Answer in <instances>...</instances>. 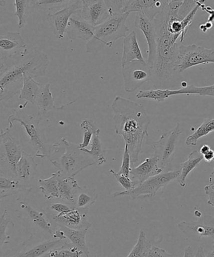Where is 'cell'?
<instances>
[{"mask_svg":"<svg viewBox=\"0 0 214 257\" xmlns=\"http://www.w3.org/2000/svg\"><path fill=\"white\" fill-rule=\"evenodd\" d=\"M167 19L168 9L166 5L153 20L157 43V56L151 69L154 89H170L178 84L181 85L183 82L181 74L175 70L180 45L178 40H180L181 35L168 31Z\"/></svg>","mask_w":214,"mask_h":257,"instance_id":"obj_1","label":"cell"},{"mask_svg":"<svg viewBox=\"0 0 214 257\" xmlns=\"http://www.w3.org/2000/svg\"><path fill=\"white\" fill-rule=\"evenodd\" d=\"M112 109L115 133L124 140L133 165L138 162L143 141L148 135L150 117L142 104L120 96L113 100Z\"/></svg>","mask_w":214,"mask_h":257,"instance_id":"obj_2","label":"cell"},{"mask_svg":"<svg viewBox=\"0 0 214 257\" xmlns=\"http://www.w3.org/2000/svg\"><path fill=\"white\" fill-rule=\"evenodd\" d=\"M0 69V103L20 94L25 74L33 78L44 77L50 64L47 55L34 48L3 60Z\"/></svg>","mask_w":214,"mask_h":257,"instance_id":"obj_3","label":"cell"},{"mask_svg":"<svg viewBox=\"0 0 214 257\" xmlns=\"http://www.w3.org/2000/svg\"><path fill=\"white\" fill-rule=\"evenodd\" d=\"M48 159L65 177L74 178L82 171L96 165L91 156L80 150L79 145L64 138L51 146Z\"/></svg>","mask_w":214,"mask_h":257,"instance_id":"obj_4","label":"cell"},{"mask_svg":"<svg viewBox=\"0 0 214 257\" xmlns=\"http://www.w3.org/2000/svg\"><path fill=\"white\" fill-rule=\"evenodd\" d=\"M129 15L125 13L115 15L95 27L94 37L86 45L87 53L96 54L105 47L112 48L117 40L127 37L130 30L126 25V20Z\"/></svg>","mask_w":214,"mask_h":257,"instance_id":"obj_5","label":"cell"},{"mask_svg":"<svg viewBox=\"0 0 214 257\" xmlns=\"http://www.w3.org/2000/svg\"><path fill=\"white\" fill-rule=\"evenodd\" d=\"M9 130L14 127L15 122H19L25 128L29 136L30 145L36 151L35 156L40 158H49L51 147L48 145L46 138L40 130L41 120L27 114L21 110H15L14 114L10 115L9 119Z\"/></svg>","mask_w":214,"mask_h":257,"instance_id":"obj_6","label":"cell"},{"mask_svg":"<svg viewBox=\"0 0 214 257\" xmlns=\"http://www.w3.org/2000/svg\"><path fill=\"white\" fill-rule=\"evenodd\" d=\"M182 131L181 124L177 123L172 130L163 133L157 141L153 140L149 135L146 136V143L153 150V155L158 158V167L162 170L172 163Z\"/></svg>","mask_w":214,"mask_h":257,"instance_id":"obj_7","label":"cell"},{"mask_svg":"<svg viewBox=\"0 0 214 257\" xmlns=\"http://www.w3.org/2000/svg\"><path fill=\"white\" fill-rule=\"evenodd\" d=\"M21 143L15 138L10 130L0 133V175L17 178L16 168L22 155Z\"/></svg>","mask_w":214,"mask_h":257,"instance_id":"obj_8","label":"cell"},{"mask_svg":"<svg viewBox=\"0 0 214 257\" xmlns=\"http://www.w3.org/2000/svg\"><path fill=\"white\" fill-rule=\"evenodd\" d=\"M179 170L168 171L162 173L148 178L140 185L136 186L133 190L124 191H118L114 193V197L119 196H130L133 200L136 199H145L155 197L156 194L161 188L165 187L171 181L177 179L180 175Z\"/></svg>","mask_w":214,"mask_h":257,"instance_id":"obj_9","label":"cell"},{"mask_svg":"<svg viewBox=\"0 0 214 257\" xmlns=\"http://www.w3.org/2000/svg\"><path fill=\"white\" fill-rule=\"evenodd\" d=\"M207 64H214V49L195 44L180 45L175 65L178 73L181 74L189 68Z\"/></svg>","mask_w":214,"mask_h":257,"instance_id":"obj_10","label":"cell"},{"mask_svg":"<svg viewBox=\"0 0 214 257\" xmlns=\"http://www.w3.org/2000/svg\"><path fill=\"white\" fill-rule=\"evenodd\" d=\"M124 89L133 92L143 84L152 81L151 69L146 62L133 61L122 65Z\"/></svg>","mask_w":214,"mask_h":257,"instance_id":"obj_11","label":"cell"},{"mask_svg":"<svg viewBox=\"0 0 214 257\" xmlns=\"http://www.w3.org/2000/svg\"><path fill=\"white\" fill-rule=\"evenodd\" d=\"M34 235L31 234L30 238L23 243L18 250L5 257H44L50 251L60 247L67 241L51 238L40 242H34Z\"/></svg>","mask_w":214,"mask_h":257,"instance_id":"obj_12","label":"cell"},{"mask_svg":"<svg viewBox=\"0 0 214 257\" xmlns=\"http://www.w3.org/2000/svg\"><path fill=\"white\" fill-rule=\"evenodd\" d=\"M177 227L188 238L199 241L203 238H210L214 240L213 218L205 216L197 221H182L177 224Z\"/></svg>","mask_w":214,"mask_h":257,"instance_id":"obj_13","label":"cell"},{"mask_svg":"<svg viewBox=\"0 0 214 257\" xmlns=\"http://www.w3.org/2000/svg\"><path fill=\"white\" fill-rule=\"evenodd\" d=\"M82 7V1H74L72 4L58 11L48 12V23L53 34L57 39L64 38L70 17L81 10Z\"/></svg>","mask_w":214,"mask_h":257,"instance_id":"obj_14","label":"cell"},{"mask_svg":"<svg viewBox=\"0 0 214 257\" xmlns=\"http://www.w3.org/2000/svg\"><path fill=\"white\" fill-rule=\"evenodd\" d=\"M19 207L17 211H19V215L29 225L35 226L52 238L55 226L47 217L46 213L35 210L25 199L20 201Z\"/></svg>","mask_w":214,"mask_h":257,"instance_id":"obj_15","label":"cell"},{"mask_svg":"<svg viewBox=\"0 0 214 257\" xmlns=\"http://www.w3.org/2000/svg\"><path fill=\"white\" fill-rule=\"evenodd\" d=\"M80 13L82 19L94 27L104 24L111 17L104 0H83Z\"/></svg>","mask_w":214,"mask_h":257,"instance_id":"obj_16","label":"cell"},{"mask_svg":"<svg viewBox=\"0 0 214 257\" xmlns=\"http://www.w3.org/2000/svg\"><path fill=\"white\" fill-rule=\"evenodd\" d=\"M135 26L145 35L148 47L147 64L152 69L155 62L157 50V35L153 20H150L144 14L137 13Z\"/></svg>","mask_w":214,"mask_h":257,"instance_id":"obj_17","label":"cell"},{"mask_svg":"<svg viewBox=\"0 0 214 257\" xmlns=\"http://www.w3.org/2000/svg\"><path fill=\"white\" fill-rule=\"evenodd\" d=\"M182 94L199 95L202 96L214 97V84L206 87H196L194 85H187L179 89H152L148 92L150 99L155 100L158 102H163L168 97L173 95Z\"/></svg>","mask_w":214,"mask_h":257,"instance_id":"obj_18","label":"cell"},{"mask_svg":"<svg viewBox=\"0 0 214 257\" xmlns=\"http://www.w3.org/2000/svg\"><path fill=\"white\" fill-rule=\"evenodd\" d=\"M46 215L54 226H64L75 230H81L89 229L92 225L87 220L86 214L80 212L75 208L63 215H55L50 211L46 213Z\"/></svg>","mask_w":214,"mask_h":257,"instance_id":"obj_19","label":"cell"},{"mask_svg":"<svg viewBox=\"0 0 214 257\" xmlns=\"http://www.w3.org/2000/svg\"><path fill=\"white\" fill-rule=\"evenodd\" d=\"M27 50V45L20 32H7L0 35V59L2 60Z\"/></svg>","mask_w":214,"mask_h":257,"instance_id":"obj_20","label":"cell"},{"mask_svg":"<svg viewBox=\"0 0 214 257\" xmlns=\"http://www.w3.org/2000/svg\"><path fill=\"white\" fill-rule=\"evenodd\" d=\"M168 1L160 0H138V1H125L123 13H141L151 20H154L160 14Z\"/></svg>","mask_w":214,"mask_h":257,"instance_id":"obj_21","label":"cell"},{"mask_svg":"<svg viewBox=\"0 0 214 257\" xmlns=\"http://www.w3.org/2000/svg\"><path fill=\"white\" fill-rule=\"evenodd\" d=\"M95 28L82 19L79 10L70 17L65 33L70 40L89 42L94 37Z\"/></svg>","mask_w":214,"mask_h":257,"instance_id":"obj_22","label":"cell"},{"mask_svg":"<svg viewBox=\"0 0 214 257\" xmlns=\"http://www.w3.org/2000/svg\"><path fill=\"white\" fill-rule=\"evenodd\" d=\"M158 161L157 156L152 155L150 157L146 158L137 167L131 168L130 176H132V180L135 187L148 178L162 173V169L158 167Z\"/></svg>","mask_w":214,"mask_h":257,"instance_id":"obj_23","label":"cell"},{"mask_svg":"<svg viewBox=\"0 0 214 257\" xmlns=\"http://www.w3.org/2000/svg\"><path fill=\"white\" fill-rule=\"evenodd\" d=\"M54 102L55 98L50 91V84H46L42 85L38 92L35 102V105H36L38 109L37 119L42 120L44 119L45 115L49 111L53 110H62L64 109L67 105L68 106L75 102V101H73L69 103L67 105L57 107L55 106Z\"/></svg>","mask_w":214,"mask_h":257,"instance_id":"obj_24","label":"cell"},{"mask_svg":"<svg viewBox=\"0 0 214 257\" xmlns=\"http://www.w3.org/2000/svg\"><path fill=\"white\" fill-rule=\"evenodd\" d=\"M38 164L29 153L23 151L16 168L17 179L27 186H32L37 173Z\"/></svg>","mask_w":214,"mask_h":257,"instance_id":"obj_25","label":"cell"},{"mask_svg":"<svg viewBox=\"0 0 214 257\" xmlns=\"http://www.w3.org/2000/svg\"><path fill=\"white\" fill-rule=\"evenodd\" d=\"M133 61L146 62L134 31L130 33L123 40L122 65Z\"/></svg>","mask_w":214,"mask_h":257,"instance_id":"obj_26","label":"cell"},{"mask_svg":"<svg viewBox=\"0 0 214 257\" xmlns=\"http://www.w3.org/2000/svg\"><path fill=\"white\" fill-rule=\"evenodd\" d=\"M98 193L95 189L80 186L75 193L72 206L80 212L86 214L90 208L96 202Z\"/></svg>","mask_w":214,"mask_h":257,"instance_id":"obj_27","label":"cell"},{"mask_svg":"<svg viewBox=\"0 0 214 257\" xmlns=\"http://www.w3.org/2000/svg\"><path fill=\"white\" fill-rule=\"evenodd\" d=\"M32 190V186L25 185L17 178L0 175V196L2 199L20 193L28 195Z\"/></svg>","mask_w":214,"mask_h":257,"instance_id":"obj_28","label":"cell"},{"mask_svg":"<svg viewBox=\"0 0 214 257\" xmlns=\"http://www.w3.org/2000/svg\"><path fill=\"white\" fill-rule=\"evenodd\" d=\"M59 198L67 201L72 205L75 192L80 187L74 178L65 177L59 171H57Z\"/></svg>","mask_w":214,"mask_h":257,"instance_id":"obj_29","label":"cell"},{"mask_svg":"<svg viewBox=\"0 0 214 257\" xmlns=\"http://www.w3.org/2000/svg\"><path fill=\"white\" fill-rule=\"evenodd\" d=\"M59 226L65 233L67 238L71 241L73 245L76 246L80 250H81L87 257H90V252L88 247L86 241V234L89 229H81V230H75L66 227V226L55 225Z\"/></svg>","mask_w":214,"mask_h":257,"instance_id":"obj_30","label":"cell"},{"mask_svg":"<svg viewBox=\"0 0 214 257\" xmlns=\"http://www.w3.org/2000/svg\"><path fill=\"white\" fill-rule=\"evenodd\" d=\"M203 160V156L199 151L195 150L188 155L187 161L180 164V173L177 178V181L181 187H185L187 176Z\"/></svg>","mask_w":214,"mask_h":257,"instance_id":"obj_31","label":"cell"},{"mask_svg":"<svg viewBox=\"0 0 214 257\" xmlns=\"http://www.w3.org/2000/svg\"><path fill=\"white\" fill-rule=\"evenodd\" d=\"M42 84L35 81L34 78L27 74L24 75V84L20 92L19 99L26 100L27 103L35 105L38 92Z\"/></svg>","mask_w":214,"mask_h":257,"instance_id":"obj_32","label":"cell"},{"mask_svg":"<svg viewBox=\"0 0 214 257\" xmlns=\"http://www.w3.org/2000/svg\"><path fill=\"white\" fill-rule=\"evenodd\" d=\"M100 131H98L93 136L91 150H87L85 148L80 149L82 151L91 156L98 166H102L107 162V159L105 157L107 151L103 150L102 144L100 138Z\"/></svg>","mask_w":214,"mask_h":257,"instance_id":"obj_33","label":"cell"},{"mask_svg":"<svg viewBox=\"0 0 214 257\" xmlns=\"http://www.w3.org/2000/svg\"><path fill=\"white\" fill-rule=\"evenodd\" d=\"M39 183L40 190L47 200L59 198L57 173H53L50 178L45 180L39 179Z\"/></svg>","mask_w":214,"mask_h":257,"instance_id":"obj_34","label":"cell"},{"mask_svg":"<svg viewBox=\"0 0 214 257\" xmlns=\"http://www.w3.org/2000/svg\"><path fill=\"white\" fill-rule=\"evenodd\" d=\"M214 131V119H205L202 124L197 128L194 133L188 136L186 139L185 144L187 146H195L197 145L198 140L204 137L208 134Z\"/></svg>","mask_w":214,"mask_h":257,"instance_id":"obj_35","label":"cell"},{"mask_svg":"<svg viewBox=\"0 0 214 257\" xmlns=\"http://www.w3.org/2000/svg\"><path fill=\"white\" fill-rule=\"evenodd\" d=\"M14 5L16 9L15 15L19 19L18 26L21 29L26 25L30 11L33 9L32 0H15Z\"/></svg>","mask_w":214,"mask_h":257,"instance_id":"obj_36","label":"cell"},{"mask_svg":"<svg viewBox=\"0 0 214 257\" xmlns=\"http://www.w3.org/2000/svg\"><path fill=\"white\" fill-rule=\"evenodd\" d=\"M74 1L67 0H32L33 9L45 10L49 12H56L64 9Z\"/></svg>","mask_w":214,"mask_h":257,"instance_id":"obj_37","label":"cell"},{"mask_svg":"<svg viewBox=\"0 0 214 257\" xmlns=\"http://www.w3.org/2000/svg\"><path fill=\"white\" fill-rule=\"evenodd\" d=\"M152 246L145 231L141 230L137 243L127 257H147L148 251Z\"/></svg>","mask_w":214,"mask_h":257,"instance_id":"obj_38","label":"cell"},{"mask_svg":"<svg viewBox=\"0 0 214 257\" xmlns=\"http://www.w3.org/2000/svg\"><path fill=\"white\" fill-rule=\"evenodd\" d=\"M80 128L84 130V138L82 143L79 144L80 149H85L90 145L95 133L100 131L96 123L91 119H84L80 123Z\"/></svg>","mask_w":214,"mask_h":257,"instance_id":"obj_39","label":"cell"},{"mask_svg":"<svg viewBox=\"0 0 214 257\" xmlns=\"http://www.w3.org/2000/svg\"><path fill=\"white\" fill-rule=\"evenodd\" d=\"M83 254L76 246L66 241L60 247L50 251L45 257H82Z\"/></svg>","mask_w":214,"mask_h":257,"instance_id":"obj_40","label":"cell"},{"mask_svg":"<svg viewBox=\"0 0 214 257\" xmlns=\"http://www.w3.org/2000/svg\"><path fill=\"white\" fill-rule=\"evenodd\" d=\"M9 225L14 226L10 217L8 210H5L1 216H0V250L5 244L10 243V236L7 233V228Z\"/></svg>","mask_w":214,"mask_h":257,"instance_id":"obj_41","label":"cell"},{"mask_svg":"<svg viewBox=\"0 0 214 257\" xmlns=\"http://www.w3.org/2000/svg\"><path fill=\"white\" fill-rule=\"evenodd\" d=\"M131 159L129 152H128L127 146L125 145L124 152H123L122 163L119 171L117 172L119 175H123L130 178L131 170Z\"/></svg>","mask_w":214,"mask_h":257,"instance_id":"obj_42","label":"cell"},{"mask_svg":"<svg viewBox=\"0 0 214 257\" xmlns=\"http://www.w3.org/2000/svg\"><path fill=\"white\" fill-rule=\"evenodd\" d=\"M110 173L116 178V180L120 183V185L124 188L125 191H129L133 190L135 188V186L132 180L130 178L127 177L123 175H119L117 172H115L114 170H110Z\"/></svg>","mask_w":214,"mask_h":257,"instance_id":"obj_43","label":"cell"},{"mask_svg":"<svg viewBox=\"0 0 214 257\" xmlns=\"http://www.w3.org/2000/svg\"><path fill=\"white\" fill-rule=\"evenodd\" d=\"M73 209H74L73 206H70L62 203H54L50 206V212L55 215H63V214L70 212Z\"/></svg>","mask_w":214,"mask_h":257,"instance_id":"obj_44","label":"cell"},{"mask_svg":"<svg viewBox=\"0 0 214 257\" xmlns=\"http://www.w3.org/2000/svg\"><path fill=\"white\" fill-rule=\"evenodd\" d=\"M147 257H174L172 254L168 253L165 249L152 246L148 251Z\"/></svg>","mask_w":214,"mask_h":257,"instance_id":"obj_45","label":"cell"},{"mask_svg":"<svg viewBox=\"0 0 214 257\" xmlns=\"http://www.w3.org/2000/svg\"><path fill=\"white\" fill-rule=\"evenodd\" d=\"M204 190L206 195L208 197L207 203L214 208V190L210 185L206 186Z\"/></svg>","mask_w":214,"mask_h":257,"instance_id":"obj_46","label":"cell"},{"mask_svg":"<svg viewBox=\"0 0 214 257\" xmlns=\"http://www.w3.org/2000/svg\"><path fill=\"white\" fill-rule=\"evenodd\" d=\"M203 160H204L206 162H212V161L214 160V151L210 149V151H208L207 153L205 154L204 155H203Z\"/></svg>","mask_w":214,"mask_h":257,"instance_id":"obj_47","label":"cell"},{"mask_svg":"<svg viewBox=\"0 0 214 257\" xmlns=\"http://www.w3.org/2000/svg\"><path fill=\"white\" fill-rule=\"evenodd\" d=\"M194 255H193V250L192 246H187V247L185 248L184 251V255L183 257H194Z\"/></svg>","mask_w":214,"mask_h":257,"instance_id":"obj_48","label":"cell"},{"mask_svg":"<svg viewBox=\"0 0 214 257\" xmlns=\"http://www.w3.org/2000/svg\"><path fill=\"white\" fill-rule=\"evenodd\" d=\"M194 257H206L204 248L202 246H200L198 248L197 253H196Z\"/></svg>","mask_w":214,"mask_h":257,"instance_id":"obj_49","label":"cell"},{"mask_svg":"<svg viewBox=\"0 0 214 257\" xmlns=\"http://www.w3.org/2000/svg\"><path fill=\"white\" fill-rule=\"evenodd\" d=\"M210 150V146L207 145H203L202 147L200 148L199 152L200 153L201 155L203 156L205 154L207 153L208 151Z\"/></svg>","mask_w":214,"mask_h":257,"instance_id":"obj_50","label":"cell"},{"mask_svg":"<svg viewBox=\"0 0 214 257\" xmlns=\"http://www.w3.org/2000/svg\"><path fill=\"white\" fill-rule=\"evenodd\" d=\"M209 184L210 186H212L214 185V168L212 172L210 174L209 177Z\"/></svg>","mask_w":214,"mask_h":257,"instance_id":"obj_51","label":"cell"},{"mask_svg":"<svg viewBox=\"0 0 214 257\" xmlns=\"http://www.w3.org/2000/svg\"><path fill=\"white\" fill-rule=\"evenodd\" d=\"M206 257H214V250L209 251L205 255Z\"/></svg>","mask_w":214,"mask_h":257,"instance_id":"obj_52","label":"cell"},{"mask_svg":"<svg viewBox=\"0 0 214 257\" xmlns=\"http://www.w3.org/2000/svg\"><path fill=\"white\" fill-rule=\"evenodd\" d=\"M2 66H3L2 60L1 59H0V69H1V68L2 67Z\"/></svg>","mask_w":214,"mask_h":257,"instance_id":"obj_53","label":"cell"},{"mask_svg":"<svg viewBox=\"0 0 214 257\" xmlns=\"http://www.w3.org/2000/svg\"><path fill=\"white\" fill-rule=\"evenodd\" d=\"M212 248L213 250H214V240L212 241Z\"/></svg>","mask_w":214,"mask_h":257,"instance_id":"obj_54","label":"cell"},{"mask_svg":"<svg viewBox=\"0 0 214 257\" xmlns=\"http://www.w3.org/2000/svg\"><path fill=\"white\" fill-rule=\"evenodd\" d=\"M2 200H3L2 198L1 197V196H0V203H1Z\"/></svg>","mask_w":214,"mask_h":257,"instance_id":"obj_55","label":"cell"},{"mask_svg":"<svg viewBox=\"0 0 214 257\" xmlns=\"http://www.w3.org/2000/svg\"><path fill=\"white\" fill-rule=\"evenodd\" d=\"M211 186V188H212L213 189V190H214V185L212 186Z\"/></svg>","mask_w":214,"mask_h":257,"instance_id":"obj_56","label":"cell"},{"mask_svg":"<svg viewBox=\"0 0 214 257\" xmlns=\"http://www.w3.org/2000/svg\"><path fill=\"white\" fill-rule=\"evenodd\" d=\"M213 29H214V22L213 23Z\"/></svg>","mask_w":214,"mask_h":257,"instance_id":"obj_57","label":"cell"},{"mask_svg":"<svg viewBox=\"0 0 214 257\" xmlns=\"http://www.w3.org/2000/svg\"><path fill=\"white\" fill-rule=\"evenodd\" d=\"M95 257H99V255H95Z\"/></svg>","mask_w":214,"mask_h":257,"instance_id":"obj_58","label":"cell"},{"mask_svg":"<svg viewBox=\"0 0 214 257\" xmlns=\"http://www.w3.org/2000/svg\"><path fill=\"white\" fill-rule=\"evenodd\" d=\"M213 221H214V216H213Z\"/></svg>","mask_w":214,"mask_h":257,"instance_id":"obj_59","label":"cell"},{"mask_svg":"<svg viewBox=\"0 0 214 257\" xmlns=\"http://www.w3.org/2000/svg\"><path fill=\"white\" fill-rule=\"evenodd\" d=\"M44 257H45V256Z\"/></svg>","mask_w":214,"mask_h":257,"instance_id":"obj_60","label":"cell"}]
</instances>
